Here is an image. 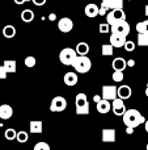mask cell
I'll return each instance as SVG.
<instances>
[{"mask_svg":"<svg viewBox=\"0 0 148 150\" xmlns=\"http://www.w3.org/2000/svg\"><path fill=\"white\" fill-rule=\"evenodd\" d=\"M106 12H108L106 8H104V7H100L98 8V16H105V15H106Z\"/></svg>","mask_w":148,"mask_h":150,"instance_id":"cell-37","label":"cell"},{"mask_svg":"<svg viewBox=\"0 0 148 150\" xmlns=\"http://www.w3.org/2000/svg\"><path fill=\"white\" fill-rule=\"evenodd\" d=\"M24 62H25V66L26 67H34V66H36V58L33 57V55H29V57H26L25 58V61H24Z\"/></svg>","mask_w":148,"mask_h":150,"instance_id":"cell-31","label":"cell"},{"mask_svg":"<svg viewBox=\"0 0 148 150\" xmlns=\"http://www.w3.org/2000/svg\"><path fill=\"white\" fill-rule=\"evenodd\" d=\"M7 71L4 70V67H3V66H0V79H5V78H7Z\"/></svg>","mask_w":148,"mask_h":150,"instance_id":"cell-35","label":"cell"},{"mask_svg":"<svg viewBox=\"0 0 148 150\" xmlns=\"http://www.w3.org/2000/svg\"><path fill=\"white\" fill-rule=\"evenodd\" d=\"M133 95V90H131L130 86L127 84H122L117 88V96L121 100H126V99H130Z\"/></svg>","mask_w":148,"mask_h":150,"instance_id":"cell-12","label":"cell"},{"mask_svg":"<svg viewBox=\"0 0 148 150\" xmlns=\"http://www.w3.org/2000/svg\"><path fill=\"white\" fill-rule=\"evenodd\" d=\"M16 140H17L20 144H25L26 141L29 140V136H28V133H26V132L21 130V132H17V136H16Z\"/></svg>","mask_w":148,"mask_h":150,"instance_id":"cell-27","label":"cell"},{"mask_svg":"<svg viewBox=\"0 0 148 150\" xmlns=\"http://www.w3.org/2000/svg\"><path fill=\"white\" fill-rule=\"evenodd\" d=\"M127 37H123V36H119V34H112L110 36V45H112L113 47H123V45H125V42L127 41Z\"/></svg>","mask_w":148,"mask_h":150,"instance_id":"cell-13","label":"cell"},{"mask_svg":"<svg viewBox=\"0 0 148 150\" xmlns=\"http://www.w3.org/2000/svg\"><path fill=\"white\" fill-rule=\"evenodd\" d=\"M76 57H77V54H76L75 49H72V47H64V49L59 53V61H60V63L64 66H72Z\"/></svg>","mask_w":148,"mask_h":150,"instance_id":"cell-4","label":"cell"},{"mask_svg":"<svg viewBox=\"0 0 148 150\" xmlns=\"http://www.w3.org/2000/svg\"><path fill=\"white\" fill-rule=\"evenodd\" d=\"M30 1H33V4L38 5V7H41V5L46 4V1H47V0H30Z\"/></svg>","mask_w":148,"mask_h":150,"instance_id":"cell-36","label":"cell"},{"mask_svg":"<svg viewBox=\"0 0 148 150\" xmlns=\"http://www.w3.org/2000/svg\"><path fill=\"white\" fill-rule=\"evenodd\" d=\"M144 128H146V132L148 133V120H146V122H144Z\"/></svg>","mask_w":148,"mask_h":150,"instance_id":"cell-44","label":"cell"},{"mask_svg":"<svg viewBox=\"0 0 148 150\" xmlns=\"http://www.w3.org/2000/svg\"><path fill=\"white\" fill-rule=\"evenodd\" d=\"M3 36L5 38H13L16 36V28L13 25H5L3 28Z\"/></svg>","mask_w":148,"mask_h":150,"instance_id":"cell-24","label":"cell"},{"mask_svg":"<svg viewBox=\"0 0 148 150\" xmlns=\"http://www.w3.org/2000/svg\"><path fill=\"white\" fill-rule=\"evenodd\" d=\"M144 15H146L147 17H148V4L146 5V7H144Z\"/></svg>","mask_w":148,"mask_h":150,"instance_id":"cell-43","label":"cell"},{"mask_svg":"<svg viewBox=\"0 0 148 150\" xmlns=\"http://www.w3.org/2000/svg\"><path fill=\"white\" fill-rule=\"evenodd\" d=\"M101 7L106 8L108 11L123 9V0H102Z\"/></svg>","mask_w":148,"mask_h":150,"instance_id":"cell-10","label":"cell"},{"mask_svg":"<svg viewBox=\"0 0 148 150\" xmlns=\"http://www.w3.org/2000/svg\"><path fill=\"white\" fill-rule=\"evenodd\" d=\"M126 133H127V134H133L134 129H133V128H126Z\"/></svg>","mask_w":148,"mask_h":150,"instance_id":"cell-41","label":"cell"},{"mask_svg":"<svg viewBox=\"0 0 148 150\" xmlns=\"http://www.w3.org/2000/svg\"><path fill=\"white\" fill-rule=\"evenodd\" d=\"M126 65H127L128 67H134V66H135V61H134V59H128V61H126Z\"/></svg>","mask_w":148,"mask_h":150,"instance_id":"cell-38","label":"cell"},{"mask_svg":"<svg viewBox=\"0 0 148 150\" xmlns=\"http://www.w3.org/2000/svg\"><path fill=\"white\" fill-rule=\"evenodd\" d=\"M113 53H114V47L110 44H104L101 46V54L104 57H110V55H113Z\"/></svg>","mask_w":148,"mask_h":150,"instance_id":"cell-26","label":"cell"},{"mask_svg":"<svg viewBox=\"0 0 148 150\" xmlns=\"http://www.w3.org/2000/svg\"><path fill=\"white\" fill-rule=\"evenodd\" d=\"M72 67L75 69V71L80 74H87L92 69V61L88 57H76L75 62L72 63Z\"/></svg>","mask_w":148,"mask_h":150,"instance_id":"cell-3","label":"cell"},{"mask_svg":"<svg viewBox=\"0 0 148 150\" xmlns=\"http://www.w3.org/2000/svg\"><path fill=\"white\" fill-rule=\"evenodd\" d=\"M126 20V13L123 9H115V11H110L106 15V24H109L110 26L114 24L119 23V21H125Z\"/></svg>","mask_w":148,"mask_h":150,"instance_id":"cell-5","label":"cell"},{"mask_svg":"<svg viewBox=\"0 0 148 150\" xmlns=\"http://www.w3.org/2000/svg\"><path fill=\"white\" fill-rule=\"evenodd\" d=\"M73 28V23L70 17H63L59 20L58 23V29H59L62 33H70Z\"/></svg>","mask_w":148,"mask_h":150,"instance_id":"cell-11","label":"cell"},{"mask_svg":"<svg viewBox=\"0 0 148 150\" xmlns=\"http://www.w3.org/2000/svg\"><path fill=\"white\" fill-rule=\"evenodd\" d=\"M146 149H147V150H148V144H147V146H146Z\"/></svg>","mask_w":148,"mask_h":150,"instance_id":"cell-46","label":"cell"},{"mask_svg":"<svg viewBox=\"0 0 148 150\" xmlns=\"http://www.w3.org/2000/svg\"><path fill=\"white\" fill-rule=\"evenodd\" d=\"M146 96L148 98V83H147V87H146Z\"/></svg>","mask_w":148,"mask_h":150,"instance_id":"cell-45","label":"cell"},{"mask_svg":"<svg viewBox=\"0 0 148 150\" xmlns=\"http://www.w3.org/2000/svg\"><path fill=\"white\" fill-rule=\"evenodd\" d=\"M112 67H113L114 71H121V73H123V70L127 67V65H126V59L122 58V57L114 58L113 62H112Z\"/></svg>","mask_w":148,"mask_h":150,"instance_id":"cell-14","label":"cell"},{"mask_svg":"<svg viewBox=\"0 0 148 150\" xmlns=\"http://www.w3.org/2000/svg\"><path fill=\"white\" fill-rule=\"evenodd\" d=\"M101 99L108 101H113L117 99V87L115 86H102Z\"/></svg>","mask_w":148,"mask_h":150,"instance_id":"cell-8","label":"cell"},{"mask_svg":"<svg viewBox=\"0 0 148 150\" xmlns=\"http://www.w3.org/2000/svg\"><path fill=\"white\" fill-rule=\"evenodd\" d=\"M110 32H112V34H119V36L127 37L128 33H130V24L126 20L119 21V23L110 26Z\"/></svg>","mask_w":148,"mask_h":150,"instance_id":"cell-6","label":"cell"},{"mask_svg":"<svg viewBox=\"0 0 148 150\" xmlns=\"http://www.w3.org/2000/svg\"><path fill=\"white\" fill-rule=\"evenodd\" d=\"M3 67H4V70L8 73H16V70H17V63H16V61H4V63H3Z\"/></svg>","mask_w":148,"mask_h":150,"instance_id":"cell-22","label":"cell"},{"mask_svg":"<svg viewBox=\"0 0 148 150\" xmlns=\"http://www.w3.org/2000/svg\"><path fill=\"white\" fill-rule=\"evenodd\" d=\"M33 150H50V145L47 142H43V141H41V142H37L36 145H34V149Z\"/></svg>","mask_w":148,"mask_h":150,"instance_id":"cell-30","label":"cell"},{"mask_svg":"<svg viewBox=\"0 0 148 150\" xmlns=\"http://www.w3.org/2000/svg\"><path fill=\"white\" fill-rule=\"evenodd\" d=\"M55 18H57V15H55V13H51V15L49 16V20H51V21H54Z\"/></svg>","mask_w":148,"mask_h":150,"instance_id":"cell-42","label":"cell"},{"mask_svg":"<svg viewBox=\"0 0 148 150\" xmlns=\"http://www.w3.org/2000/svg\"><path fill=\"white\" fill-rule=\"evenodd\" d=\"M29 127H30V133H33V134H39V133H42V130H43V122H42L41 120H31Z\"/></svg>","mask_w":148,"mask_h":150,"instance_id":"cell-20","label":"cell"},{"mask_svg":"<svg viewBox=\"0 0 148 150\" xmlns=\"http://www.w3.org/2000/svg\"><path fill=\"white\" fill-rule=\"evenodd\" d=\"M21 20L24 23H31L34 20V12L31 9H24L21 12Z\"/></svg>","mask_w":148,"mask_h":150,"instance_id":"cell-23","label":"cell"},{"mask_svg":"<svg viewBox=\"0 0 148 150\" xmlns=\"http://www.w3.org/2000/svg\"><path fill=\"white\" fill-rule=\"evenodd\" d=\"M139 46H148V34H138Z\"/></svg>","mask_w":148,"mask_h":150,"instance_id":"cell-29","label":"cell"},{"mask_svg":"<svg viewBox=\"0 0 148 150\" xmlns=\"http://www.w3.org/2000/svg\"><path fill=\"white\" fill-rule=\"evenodd\" d=\"M98 29H100V33H101V34H104V33H109V32H110V25H109V24H106V23L100 24Z\"/></svg>","mask_w":148,"mask_h":150,"instance_id":"cell-34","label":"cell"},{"mask_svg":"<svg viewBox=\"0 0 148 150\" xmlns=\"http://www.w3.org/2000/svg\"><path fill=\"white\" fill-rule=\"evenodd\" d=\"M98 5H96L94 3H89V4L85 5V9H84V12H85V16H88V17L93 18L96 17V16H98Z\"/></svg>","mask_w":148,"mask_h":150,"instance_id":"cell-18","label":"cell"},{"mask_svg":"<svg viewBox=\"0 0 148 150\" xmlns=\"http://www.w3.org/2000/svg\"><path fill=\"white\" fill-rule=\"evenodd\" d=\"M112 78H113L114 82H122L123 78H125V75H123V73H121V71H114L113 75H112Z\"/></svg>","mask_w":148,"mask_h":150,"instance_id":"cell-32","label":"cell"},{"mask_svg":"<svg viewBox=\"0 0 148 150\" xmlns=\"http://www.w3.org/2000/svg\"><path fill=\"white\" fill-rule=\"evenodd\" d=\"M100 100H101V96H100V95H94L93 96V101H94V103H98Z\"/></svg>","mask_w":148,"mask_h":150,"instance_id":"cell-40","label":"cell"},{"mask_svg":"<svg viewBox=\"0 0 148 150\" xmlns=\"http://www.w3.org/2000/svg\"><path fill=\"white\" fill-rule=\"evenodd\" d=\"M4 136H5V138H7L8 141H12V140H16V136H17V132H16V130L13 129V128H9V129L5 130Z\"/></svg>","mask_w":148,"mask_h":150,"instance_id":"cell-28","label":"cell"},{"mask_svg":"<svg viewBox=\"0 0 148 150\" xmlns=\"http://www.w3.org/2000/svg\"><path fill=\"white\" fill-rule=\"evenodd\" d=\"M112 111L115 116H123L126 112V107H125L123 100H121V99H118V98L115 99V100H113L112 101Z\"/></svg>","mask_w":148,"mask_h":150,"instance_id":"cell-9","label":"cell"},{"mask_svg":"<svg viewBox=\"0 0 148 150\" xmlns=\"http://www.w3.org/2000/svg\"><path fill=\"white\" fill-rule=\"evenodd\" d=\"M76 115H89V101L85 93L80 92L75 98Z\"/></svg>","mask_w":148,"mask_h":150,"instance_id":"cell-2","label":"cell"},{"mask_svg":"<svg viewBox=\"0 0 148 150\" xmlns=\"http://www.w3.org/2000/svg\"><path fill=\"white\" fill-rule=\"evenodd\" d=\"M75 52L79 57H87V54L89 53V45L87 44V42H79V44L76 45Z\"/></svg>","mask_w":148,"mask_h":150,"instance_id":"cell-21","label":"cell"},{"mask_svg":"<svg viewBox=\"0 0 148 150\" xmlns=\"http://www.w3.org/2000/svg\"><path fill=\"white\" fill-rule=\"evenodd\" d=\"M67 108V100L63 96H55L50 104V111L51 112H63Z\"/></svg>","mask_w":148,"mask_h":150,"instance_id":"cell-7","label":"cell"},{"mask_svg":"<svg viewBox=\"0 0 148 150\" xmlns=\"http://www.w3.org/2000/svg\"><path fill=\"white\" fill-rule=\"evenodd\" d=\"M96 108H97V111H98L100 113L105 115V113H108V112L112 109V103H110V101H108V100L101 99V100L96 104Z\"/></svg>","mask_w":148,"mask_h":150,"instance_id":"cell-19","label":"cell"},{"mask_svg":"<svg viewBox=\"0 0 148 150\" xmlns=\"http://www.w3.org/2000/svg\"><path fill=\"white\" fill-rule=\"evenodd\" d=\"M122 119H123V124L126 125V128H133V129H135L136 127L146 122V117L138 109H134V108L126 109Z\"/></svg>","mask_w":148,"mask_h":150,"instance_id":"cell-1","label":"cell"},{"mask_svg":"<svg viewBox=\"0 0 148 150\" xmlns=\"http://www.w3.org/2000/svg\"><path fill=\"white\" fill-rule=\"evenodd\" d=\"M136 32H138V34H148V20L136 24Z\"/></svg>","mask_w":148,"mask_h":150,"instance_id":"cell-25","label":"cell"},{"mask_svg":"<svg viewBox=\"0 0 148 150\" xmlns=\"http://www.w3.org/2000/svg\"><path fill=\"white\" fill-rule=\"evenodd\" d=\"M115 136H117L115 129H110V128L102 129V142H114Z\"/></svg>","mask_w":148,"mask_h":150,"instance_id":"cell-15","label":"cell"},{"mask_svg":"<svg viewBox=\"0 0 148 150\" xmlns=\"http://www.w3.org/2000/svg\"><path fill=\"white\" fill-rule=\"evenodd\" d=\"M13 115V108L8 104H1L0 105V119L1 120H8L10 119Z\"/></svg>","mask_w":148,"mask_h":150,"instance_id":"cell-17","label":"cell"},{"mask_svg":"<svg viewBox=\"0 0 148 150\" xmlns=\"http://www.w3.org/2000/svg\"><path fill=\"white\" fill-rule=\"evenodd\" d=\"M126 52H134L135 50V42L134 41H126L125 45H123Z\"/></svg>","mask_w":148,"mask_h":150,"instance_id":"cell-33","label":"cell"},{"mask_svg":"<svg viewBox=\"0 0 148 150\" xmlns=\"http://www.w3.org/2000/svg\"><path fill=\"white\" fill-rule=\"evenodd\" d=\"M26 1H30V0H15V3L17 5H22L24 3H26Z\"/></svg>","mask_w":148,"mask_h":150,"instance_id":"cell-39","label":"cell"},{"mask_svg":"<svg viewBox=\"0 0 148 150\" xmlns=\"http://www.w3.org/2000/svg\"><path fill=\"white\" fill-rule=\"evenodd\" d=\"M63 80H64V84L68 86V87H72V86H75L76 83H77L79 78L76 73H73V71H68V73L64 74V78H63Z\"/></svg>","mask_w":148,"mask_h":150,"instance_id":"cell-16","label":"cell"}]
</instances>
